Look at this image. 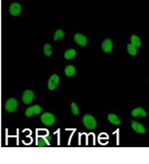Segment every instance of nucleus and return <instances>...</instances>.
Instances as JSON below:
<instances>
[{
    "label": "nucleus",
    "instance_id": "obj_10",
    "mask_svg": "<svg viewBox=\"0 0 149 164\" xmlns=\"http://www.w3.org/2000/svg\"><path fill=\"white\" fill-rule=\"evenodd\" d=\"M131 125H132V127L133 128V130L138 133L144 134L146 131L145 128H144L142 124L137 122L133 121L132 122Z\"/></svg>",
    "mask_w": 149,
    "mask_h": 164
},
{
    "label": "nucleus",
    "instance_id": "obj_20",
    "mask_svg": "<svg viewBox=\"0 0 149 164\" xmlns=\"http://www.w3.org/2000/svg\"><path fill=\"white\" fill-rule=\"evenodd\" d=\"M46 142L45 139L40 138L38 139V144L40 147H45L46 145Z\"/></svg>",
    "mask_w": 149,
    "mask_h": 164
},
{
    "label": "nucleus",
    "instance_id": "obj_14",
    "mask_svg": "<svg viewBox=\"0 0 149 164\" xmlns=\"http://www.w3.org/2000/svg\"><path fill=\"white\" fill-rule=\"evenodd\" d=\"M127 52L129 54V55L132 57L136 56L138 53L137 48L131 43L127 44Z\"/></svg>",
    "mask_w": 149,
    "mask_h": 164
},
{
    "label": "nucleus",
    "instance_id": "obj_12",
    "mask_svg": "<svg viewBox=\"0 0 149 164\" xmlns=\"http://www.w3.org/2000/svg\"><path fill=\"white\" fill-rule=\"evenodd\" d=\"M132 115L134 117H144L147 116L146 111L141 107L137 108L133 110L132 112Z\"/></svg>",
    "mask_w": 149,
    "mask_h": 164
},
{
    "label": "nucleus",
    "instance_id": "obj_17",
    "mask_svg": "<svg viewBox=\"0 0 149 164\" xmlns=\"http://www.w3.org/2000/svg\"><path fill=\"white\" fill-rule=\"evenodd\" d=\"M65 33L64 31L63 30L60 29H58L56 30V32L54 35V40L55 41H57L59 40L63 39L64 37Z\"/></svg>",
    "mask_w": 149,
    "mask_h": 164
},
{
    "label": "nucleus",
    "instance_id": "obj_6",
    "mask_svg": "<svg viewBox=\"0 0 149 164\" xmlns=\"http://www.w3.org/2000/svg\"><path fill=\"white\" fill-rule=\"evenodd\" d=\"M59 82V77L58 75L54 74L50 77L48 81V87L50 91H53L56 89Z\"/></svg>",
    "mask_w": 149,
    "mask_h": 164
},
{
    "label": "nucleus",
    "instance_id": "obj_11",
    "mask_svg": "<svg viewBox=\"0 0 149 164\" xmlns=\"http://www.w3.org/2000/svg\"><path fill=\"white\" fill-rule=\"evenodd\" d=\"M131 44L135 46L137 48H139L142 46V41L140 37L136 34H133L131 35L130 38Z\"/></svg>",
    "mask_w": 149,
    "mask_h": 164
},
{
    "label": "nucleus",
    "instance_id": "obj_1",
    "mask_svg": "<svg viewBox=\"0 0 149 164\" xmlns=\"http://www.w3.org/2000/svg\"><path fill=\"white\" fill-rule=\"evenodd\" d=\"M82 122L85 127L90 130H93L97 126L95 119L91 115H86L84 116Z\"/></svg>",
    "mask_w": 149,
    "mask_h": 164
},
{
    "label": "nucleus",
    "instance_id": "obj_15",
    "mask_svg": "<svg viewBox=\"0 0 149 164\" xmlns=\"http://www.w3.org/2000/svg\"><path fill=\"white\" fill-rule=\"evenodd\" d=\"M108 120L112 124L116 125H119L121 124V121L119 117L116 115L110 114L108 115Z\"/></svg>",
    "mask_w": 149,
    "mask_h": 164
},
{
    "label": "nucleus",
    "instance_id": "obj_18",
    "mask_svg": "<svg viewBox=\"0 0 149 164\" xmlns=\"http://www.w3.org/2000/svg\"><path fill=\"white\" fill-rule=\"evenodd\" d=\"M43 52L47 57H50L52 54L51 50V46L50 44H46L43 47Z\"/></svg>",
    "mask_w": 149,
    "mask_h": 164
},
{
    "label": "nucleus",
    "instance_id": "obj_3",
    "mask_svg": "<svg viewBox=\"0 0 149 164\" xmlns=\"http://www.w3.org/2000/svg\"><path fill=\"white\" fill-rule=\"evenodd\" d=\"M41 120L43 124L46 126H51L53 125L55 122L54 116L49 112H45L42 115Z\"/></svg>",
    "mask_w": 149,
    "mask_h": 164
},
{
    "label": "nucleus",
    "instance_id": "obj_4",
    "mask_svg": "<svg viewBox=\"0 0 149 164\" xmlns=\"http://www.w3.org/2000/svg\"><path fill=\"white\" fill-rule=\"evenodd\" d=\"M74 39L76 43L81 47L86 46L88 43V38L82 33H76L74 35Z\"/></svg>",
    "mask_w": 149,
    "mask_h": 164
},
{
    "label": "nucleus",
    "instance_id": "obj_5",
    "mask_svg": "<svg viewBox=\"0 0 149 164\" xmlns=\"http://www.w3.org/2000/svg\"><path fill=\"white\" fill-rule=\"evenodd\" d=\"M18 102L14 98H10L7 101L5 105V108L8 112H13L16 110Z\"/></svg>",
    "mask_w": 149,
    "mask_h": 164
},
{
    "label": "nucleus",
    "instance_id": "obj_9",
    "mask_svg": "<svg viewBox=\"0 0 149 164\" xmlns=\"http://www.w3.org/2000/svg\"><path fill=\"white\" fill-rule=\"evenodd\" d=\"M21 7L20 3H14L11 5L9 8L10 14L13 16H17L21 12Z\"/></svg>",
    "mask_w": 149,
    "mask_h": 164
},
{
    "label": "nucleus",
    "instance_id": "obj_16",
    "mask_svg": "<svg viewBox=\"0 0 149 164\" xmlns=\"http://www.w3.org/2000/svg\"><path fill=\"white\" fill-rule=\"evenodd\" d=\"M65 73L68 77H71L74 76L76 73L75 67L72 65H68L67 66L65 69Z\"/></svg>",
    "mask_w": 149,
    "mask_h": 164
},
{
    "label": "nucleus",
    "instance_id": "obj_8",
    "mask_svg": "<svg viewBox=\"0 0 149 164\" xmlns=\"http://www.w3.org/2000/svg\"><path fill=\"white\" fill-rule=\"evenodd\" d=\"M42 108L39 105H34L28 108L25 111V115L27 117H31L34 115H39L41 112Z\"/></svg>",
    "mask_w": 149,
    "mask_h": 164
},
{
    "label": "nucleus",
    "instance_id": "obj_2",
    "mask_svg": "<svg viewBox=\"0 0 149 164\" xmlns=\"http://www.w3.org/2000/svg\"><path fill=\"white\" fill-rule=\"evenodd\" d=\"M101 47L102 51L105 54H110L113 51L114 43L109 38H106L102 41Z\"/></svg>",
    "mask_w": 149,
    "mask_h": 164
},
{
    "label": "nucleus",
    "instance_id": "obj_21",
    "mask_svg": "<svg viewBox=\"0 0 149 164\" xmlns=\"http://www.w3.org/2000/svg\"><path fill=\"white\" fill-rule=\"evenodd\" d=\"M45 139H46L48 142H50L51 140V137L50 136H46V137H45Z\"/></svg>",
    "mask_w": 149,
    "mask_h": 164
},
{
    "label": "nucleus",
    "instance_id": "obj_19",
    "mask_svg": "<svg viewBox=\"0 0 149 164\" xmlns=\"http://www.w3.org/2000/svg\"><path fill=\"white\" fill-rule=\"evenodd\" d=\"M72 112L74 115H78L79 114V110L78 106L75 103H72L71 105Z\"/></svg>",
    "mask_w": 149,
    "mask_h": 164
},
{
    "label": "nucleus",
    "instance_id": "obj_7",
    "mask_svg": "<svg viewBox=\"0 0 149 164\" xmlns=\"http://www.w3.org/2000/svg\"><path fill=\"white\" fill-rule=\"evenodd\" d=\"M34 98V93L30 90L25 91L22 95V100L24 104L29 105L33 101Z\"/></svg>",
    "mask_w": 149,
    "mask_h": 164
},
{
    "label": "nucleus",
    "instance_id": "obj_13",
    "mask_svg": "<svg viewBox=\"0 0 149 164\" xmlns=\"http://www.w3.org/2000/svg\"><path fill=\"white\" fill-rule=\"evenodd\" d=\"M77 55L76 51L74 49H70L66 50L64 54V58L67 60H71Z\"/></svg>",
    "mask_w": 149,
    "mask_h": 164
}]
</instances>
